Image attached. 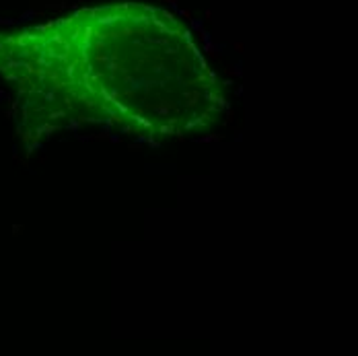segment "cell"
<instances>
[{
  "label": "cell",
  "mask_w": 358,
  "mask_h": 356,
  "mask_svg": "<svg viewBox=\"0 0 358 356\" xmlns=\"http://www.w3.org/2000/svg\"><path fill=\"white\" fill-rule=\"evenodd\" d=\"M222 136L220 134H210V136H202V138H196V142H216V140H220Z\"/></svg>",
  "instance_id": "6da1fadb"
},
{
  "label": "cell",
  "mask_w": 358,
  "mask_h": 356,
  "mask_svg": "<svg viewBox=\"0 0 358 356\" xmlns=\"http://www.w3.org/2000/svg\"><path fill=\"white\" fill-rule=\"evenodd\" d=\"M191 29L202 31L204 29V19H191Z\"/></svg>",
  "instance_id": "7a4b0ae2"
},
{
  "label": "cell",
  "mask_w": 358,
  "mask_h": 356,
  "mask_svg": "<svg viewBox=\"0 0 358 356\" xmlns=\"http://www.w3.org/2000/svg\"><path fill=\"white\" fill-rule=\"evenodd\" d=\"M78 128H80V122H78V119H74V118H70V122H68V130H72V132H78Z\"/></svg>",
  "instance_id": "3957f363"
},
{
  "label": "cell",
  "mask_w": 358,
  "mask_h": 356,
  "mask_svg": "<svg viewBox=\"0 0 358 356\" xmlns=\"http://www.w3.org/2000/svg\"><path fill=\"white\" fill-rule=\"evenodd\" d=\"M157 113H161V115H167V113H169V105H167V101H163V103L157 107Z\"/></svg>",
  "instance_id": "277c9868"
},
{
  "label": "cell",
  "mask_w": 358,
  "mask_h": 356,
  "mask_svg": "<svg viewBox=\"0 0 358 356\" xmlns=\"http://www.w3.org/2000/svg\"><path fill=\"white\" fill-rule=\"evenodd\" d=\"M43 99L48 101V103H52V101H56V93H54V91H45V93H43Z\"/></svg>",
  "instance_id": "5b68a950"
},
{
  "label": "cell",
  "mask_w": 358,
  "mask_h": 356,
  "mask_svg": "<svg viewBox=\"0 0 358 356\" xmlns=\"http://www.w3.org/2000/svg\"><path fill=\"white\" fill-rule=\"evenodd\" d=\"M134 119H136V122H138L140 126H144V128H152V124H150V122H148V119H144V118H140V115H136Z\"/></svg>",
  "instance_id": "8992f818"
},
{
  "label": "cell",
  "mask_w": 358,
  "mask_h": 356,
  "mask_svg": "<svg viewBox=\"0 0 358 356\" xmlns=\"http://www.w3.org/2000/svg\"><path fill=\"white\" fill-rule=\"evenodd\" d=\"M200 124H202V118H196V119H191V122H187L185 128H187V130H191V128H196V126H200Z\"/></svg>",
  "instance_id": "52a82bcc"
},
{
  "label": "cell",
  "mask_w": 358,
  "mask_h": 356,
  "mask_svg": "<svg viewBox=\"0 0 358 356\" xmlns=\"http://www.w3.org/2000/svg\"><path fill=\"white\" fill-rule=\"evenodd\" d=\"M111 103H113V105H115V109H119V111H122V113H128V107H126V105H122V103H119V101H118V99H113V101H111Z\"/></svg>",
  "instance_id": "ba28073f"
},
{
  "label": "cell",
  "mask_w": 358,
  "mask_h": 356,
  "mask_svg": "<svg viewBox=\"0 0 358 356\" xmlns=\"http://www.w3.org/2000/svg\"><path fill=\"white\" fill-rule=\"evenodd\" d=\"M64 115H66V113H64V111H52V113H49L48 118L52 119V122H54V119H60V118H64Z\"/></svg>",
  "instance_id": "9c48e42d"
},
{
  "label": "cell",
  "mask_w": 358,
  "mask_h": 356,
  "mask_svg": "<svg viewBox=\"0 0 358 356\" xmlns=\"http://www.w3.org/2000/svg\"><path fill=\"white\" fill-rule=\"evenodd\" d=\"M204 50H206V52H208V54H210V56H216V52H214L216 48H214V45H212V41H208V43L204 45Z\"/></svg>",
  "instance_id": "30bf717a"
},
{
  "label": "cell",
  "mask_w": 358,
  "mask_h": 356,
  "mask_svg": "<svg viewBox=\"0 0 358 356\" xmlns=\"http://www.w3.org/2000/svg\"><path fill=\"white\" fill-rule=\"evenodd\" d=\"M241 68H243V64H241V62H239V64H237V66H233L231 70H233V72H235L237 76H243V70H241Z\"/></svg>",
  "instance_id": "8fae6325"
},
{
  "label": "cell",
  "mask_w": 358,
  "mask_h": 356,
  "mask_svg": "<svg viewBox=\"0 0 358 356\" xmlns=\"http://www.w3.org/2000/svg\"><path fill=\"white\" fill-rule=\"evenodd\" d=\"M159 130H161L163 134H173V128H171V126H161Z\"/></svg>",
  "instance_id": "7c38bea8"
},
{
  "label": "cell",
  "mask_w": 358,
  "mask_h": 356,
  "mask_svg": "<svg viewBox=\"0 0 358 356\" xmlns=\"http://www.w3.org/2000/svg\"><path fill=\"white\" fill-rule=\"evenodd\" d=\"M109 140H111L113 144H118L119 142V136H118V134H109Z\"/></svg>",
  "instance_id": "4fadbf2b"
},
{
  "label": "cell",
  "mask_w": 358,
  "mask_h": 356,
  "mask_svg": "<svg viewBox=\"0 0 358 356\" xmlns=\"http://www.w3.org/2000/svg\"><path fill=\"white\" fill-rule=\"evenodd\" d=\"M33 17H35V13H33V10H31V13H27V15H25V17H23V19H21V21H31V19H33Z\"/></svg>",
  "instance_id": "5bb4252c"
},
{
  "label": "cell",
  "mask_w": 358,
  "mask_h": 356,
  "mask_svg": "<svg viewBox=\"0 0 358 356\" xmlns=\"http://www.w3.org/2000/svg\"><path fill=\"white\" fill-rule=\"evenodd\" d=\"M202 37H204V41H206V43L210 41V33H208V31H204V29H202Z\"/></svg>",
  "instance_id": "9a60e30c"
},
{
  "label": "cell",
  "mask_w": 358,
  "mask_h": 356,
  "mask_svg": "<svg viewBox=\"0 0 358 356\" xmlns=\"http://www.w3.org/2000/svg\"><path fill=\"white\" fill-rule=\"evenodd\" d=\"M183 39H185V41H191V31H185V33H183Z\"/></svg>",
  "instance_id": "2e32d148"
}]
</instances>
